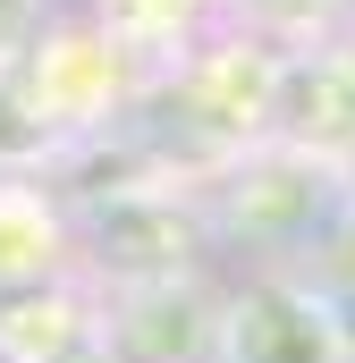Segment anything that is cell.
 <instances>
[{"label":"cell","instance_id":"obj_1","mask_svg":"<svg viewBox=\"0 0 355 363\" xmlns=\"http://www.w3.org/2000/svg\"><path fill=\"white\" fill-rule=\"evenodd\" d=\"M212 363H355L347 304L296 271H254L212 321Z\"/></svg>","mask_w":355,"mask_h":363},{"label":"cell","instance_id":"obj_2","mask_svg":"<svg viewBox=\"0 0 355 363\" xmlns=\"http://www.w3.org/2000/svg\"><path fill=\"white\" fill-rule=\"evenodd\" d=\"M263 127L279 135V152H305L322 169H347L355 161V51H313V60L271 68Z\"/></svg>","mask_w":355,"mask_h":363},{"label":"cell","instance_id":"obj_3","mask_svg":"<svg viewBox=\"0 0 355 363\" xmlns=\"http://www.w3.org/2000/svg\"><path fill=\"white\" fill-rule=\"evenodd\" d=\"M77 262V228L43 186H0V304L51 296Z\"/></svg>","mask_w":355,"mask_h":363},{"label":"cell","instance_id":"obj_4","mask_svg":"<svg viewBox=\"0 0 355 363\" xmlns=\"http://www.w3.org/2000/svg\"><path fill=\"white\" fill-rule=\"evenodd\" d=\"M246 9H254L263 26H288V34H305V26H322L339 0H246Z\"/></svg>","mask_w":355,"mask_h":363},{"label":"cell","instance_id":"obj_5","mask_svg":"<svg viewBox=\"0 0 355 363\" xmlns=\"http://www.w3.org/2000/svg\"><path fill=\"white\" fill-rule=\"evenodd\" d=\"M0 363H9V355H0Z\"/></svg>","mask_w":355,"mask_h":363}]
</instances>
